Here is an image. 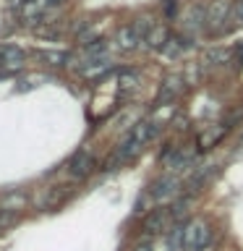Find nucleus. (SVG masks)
Listing matches in <instances>:
<instances>
[{
    "label": "nucleus",
    "mask_w": 243,
    "mask_h": 251,
    "mask_svg": "<svg viewBox=\"0 0 243 251\" xmlns=\"http://www.w3.org/2000/svg\"><path fill=\"white\" fill-rule=\"evenodd\" d=\"M227 13H230V3H227V0H217V3L209 5V11H207V26L217 29L219 24L227 19Z\"/></svg>",
    "instance_id": "7"
},
{
    "label": "nucleus",
    "mask_w": 243,
    "mask_h": 251,
    "mask_svg": "<svg viewBox=\"0 0 243 251\" xmlns=\"http://www.w3.org/2000/svg\"><path fill=\"white\" fill-rule=\"evenodd\" d=\"M165 42H168V29L165 26H154L152 31H149V37H146L149 47H165Z\"/></svg>",
    "instance_id": "10"
},
{
    "label": "nucleus",
    "mask_w": 243,
    "mask_h": 251,
    "mask_svg": "<svg viewBox=\"0 0 243 251\" xmlns=\"http://www.w3.org/2000/svg\"><path fill=\"white\" fill-rule=\"evenodd\" d=\"M11 3H26V0H11Z\"/></svg>",
    "instance_id": "13"
},
{
    "label": "nucleus",
    "mask_w": 243,
    "mask_h": 251,
    "mask_svg": "<svg viewBox=\"0 0 243 251\" xmlns=\"http://www.w3.org/2000/svg\"><path fill=\"white\" fill-rule=\"evenodd\" d=\"M141 42V34L136 26H123L121 31H118V47L121 50H133Z\"/></svg>",
    "instance_id": "8"
},
{
    "label": "nucleus",
    "mask_w": 243,
    "mask_h": 251,
    "mask_svg": "<svg viewBox=\"0 0 243 251\" xmlns=\"http://www.w3.org/2000/svg\"><path fill=\"white\" fill-rule=\"evenodd\" d=\"M154 133H157V123H154V121H141V123H136V126L131 128L128 136L123 139V144L118 147L113 162H128L131 157H136L141 149H144L149 141L154 139Z\"/></svg>",
    "instance_id": "1"
},
{
    "label": "nucleus",
    "mask_w": 243,
    "mask_h": 251,
    "mask_svg": "<svg viewBox=\"0 0 243 251\" xmlns=\"http://www.w3.org/2000/svg\"><path fill=\"white\" fill-rule=\"evenodd\" d=\"M165 223H168V215H165L162 209H152V215L144 220V230H149V233H160L162 227H165Z\"/></svg>",
    "instance_id": "9"
},
{
    "label": "nucleus",
    "mask_w": 243,
    "mask_h": 251,
    "mask_svg": "<svg viewBox=\"0 0 243 251\" xmlns=\"http://www.w3.org/2000/svg\"><path fill=\"white\" fill-rule=\"evenodd\" d=\"M94 168H97V162H94V157L86 152V149L76 152L73 157H71V162H68V173L73 178H86L89 173H94Z\"/></svg>",
    "instance_id": "3"
},
{
    "label": "nucleus",
    "mask_w": 243,
    "mask_h": 251,
    "mask_svg": "<svg viewBox=\"0 0 243 251\" xmlns=\"http://www.w3.org/2000/svg\"><path fill=\"white\" fill-rule=\"evenodd\" d=\"M136 251H152V246H149V243H141V246H139Z\"/></svg>",
    "instance_id": "12"
},
{
    "label": "nucleus",
    "mask_w": 243,
    "mask_h": 251,
    "mask_svg": "<svg viewBox=\"0 0 243 251\" xmlns=\"http://www.w3.org/2000/svg\"><path fill=\"white\" fill-rule=\"evenodd\" d=\"M207 26V8L196 5V8H188L186 16H183V29L186 31H199Z\"/></svg>",
    "instance_id": "4"
},
{
    "label": "nucleus",
    "mask_w": 243,
    "mask_h": 251,
    "mask_svg": "<svg viewBox=\"0 0 243 251\" xmlns=\"http://www.w3.org/2000/svg\"><path fill=\"white\" fill-rule=\"evenodd\" d=\"M42 58L50 63V66H66L68 63V52H42Z\"/></svg>",
    "instance_id": "11"
},
{
    "label": "nucleus",
    "mask_w": 243,
    "mask_h": 251,
    "mask_svg": "<svg viewBox=\"0 0 243 251\" xmlns=\"http://www.w3.org/2000/svg\"><path fill=\"white\" fill-rule=\"evenodd\" d=\"M209 238H212V233L204 220H191L183 227V249L186 251H207Z\"/></svg>",
    "instance_id": "2"
},
{
    "label": "nucleus",
    "mask_w": 243,
    "mask_h": 251,
    "mask_svg": "<svg viewBox=\"0 0 243 251\" xmlns=\"http://www.w3.org/2000/svg\"><path fill=\"white\" fill-rule=\"evenodd\" d=\"M178 191V183L172 180V176H162L160 180H154V186L149 188V194L154 196V199H170V196H175Z\"/></svg>",
    "instance_id": "6"
},
{
    "label": "nucleus",
    "mask_w": 243,
    "mask_h": 251,
    "mask_svg": "<svg viewBox=\"0 0 243 251\" xmlns=\"http://www.w3.org/2000/svg\"><path fill=\"white\" fill-rule=\"evenodd\" d=\"M24 63V50L16 45H0V68H19Z\"/></svg>",
    "instance_id": "5"
},
{
    "label": "nucleus",
    "mask_w": 243,
    "mask_h": 251,
    "mask_svg": "<svg viewBox=\"0 0 243 251\" xmlns=\"http://www.w3.org/2000/svg\"><path fill=\"white\" fill-rule=\"evenodd\" d=\"M50 3H60V0H50Z\"/></svg>",
    "instance_id": "14"
}]
</instances>
